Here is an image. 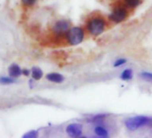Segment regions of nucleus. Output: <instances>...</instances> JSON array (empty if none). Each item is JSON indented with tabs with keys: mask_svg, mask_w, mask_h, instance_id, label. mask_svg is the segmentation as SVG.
Here are the masks:
<instances>
[{
	"mask_svg": "<svg viewBox=\"0 0 152 138\" xmlns=\"http://www.w3.org/2000/svg\"><path fill=\"white\" fill-rule=\"evenodd\" d=\"M107 26V22L103 17L95 16L90 19L87 23V30L92 36H99L104 32Z\"/></svg>",
	"mask_w": 152,
	"mask_h": 138,
	"instance_id": "f257e3e1",
	"label": "nucleus"
},
{
	"mask_svg": "<svg viewBox=\"0 0 152 138\" xmlns=\"http://www.w3.org/2000/svg\"><path fill=\"white\" fill-rule=\"evenodd\" d=\"M84 36H85L84 30L82 27H77V26L70 28L67 33L65 34V38L68 44L72 46H76L82 43L84 39Z\"/></svg>",
	"mask_w": 152,
	"mask_h": 138,
	"instance_id": "f03ea898",
	"label": "nucleus"
},
{
	"mask_svg": "<svg viewBox=\"0 0 152 138\" xmlns=\"http://www.w3.org/2000/svg\"><path fill=\"white\" fill-rule=\"evenodd\" d=\"M150 122V118L145 116H137L129 117L124 121L125 127L130 131H135L142 126H147Z\"/></svg>",
	"mask_w": 152,
	"mask_h": 138,
	"instance_id": "7ed1b4c3",
	"label": "nucleus"
},
{
	"mask_svg": "<svg viewBox=\"0 0 152 138\" xmlns=\"http://www.w3.org/2000/svg\"><path fill=\"white\" fill-rule=\"evenodd\" d=\"M127 16H128L127 9L124 8V7H118L115 8L113 12L109 15V19L115 23H119L124 21L127 18Z\"/></svg>",
	"mask_w": 152,
	"mask_h": 138,
	"instance_id": "20e7f679",
	"label": "nucleus"
},
{
	"mask_svg": "<svg viewBox=\"0 0 152 138\" xmlns=\"http://www.w3.org/2000/svg\"><path fill=\"white\" fill-rule=\"evenodd\" d=\"M70 23L66 20H59L53 26V32L56 37L65 36L70 29Z\"/></svg>",
	"mask_w": 152,
	"mask_h": 138,
	"instance_id": "39448f33",
	"label": "nucleus"
},
{
	"mask_svg": "<svg viewBox=\"0 0 152 138\" xmlns=\"http://www.w3.org/2000/svg\"><path fill=\"white\" fill-rule=\"evenodd\" d=\"M66 134L70 137H81L83 134V126L78 123H72L66 126Z\"/></svg>",
	"mask_w": 152,
	"mask_h": 138,
	"instance_id": "423d86ee",
	"label": "nucleus"
},
{
	"mask_svg": "<svg viewBox=\"0 0 152 138\" xmlns=\"http://www.w3.org/2000/svg\"><path fill=\"white\" fill-rule=\"evenodd\" d=\"M8 75L14 78H18L23 75V69L17 64H12L8 67Z\"/></svg>",
	"mask_w": 152,
	"mask_h": 138,
	"instance_id": "0eeeda50",
	"label": "nucleus"
},
{
	"mask_svg": "<svg viewBox=\"0 0 152 138\" xmlns=\"http://www.w3.org/2000/svg\"><path fill=\"white\" fill-rule=\"evenodd\" d=\"M46 78L48 81L51 83H55V84H61L64 81V76L58 73H49L46 76Z\"/></svg>",
	"mask_w": 152,
	"mask_h": 138,
	"instance_id": "6e6552de",
	"label": "nucleus"
},
{
	"mask_svg": "<svg viewBox=\"0 0 152 138\" xmlns=\"http://www.w3.org/2000/svg\"><path fill=\"white\" fill-rule=\"evenodd\" d=\"M94 133L96 134L97 136L99 137H103V138H107L109 136V133L107 131V129L102 126H97L94 128Z\"/></svg>",
	"mask_w": 152,
	"mask_h": 138,
	"instance_id": "1a4fd4ad",
	"label": "nucleus"
},
{
	"mask_svg": "<svg viewBox=\"0 0 152 138\" xmlns=\"http://www.w3.org/2000/svg\"><path fill=\"white\" fill-rule=\"evenodd\" d=\"M31 77L35 80V81H39L43 77V71L39 67L34 66L31 69Z\"/></svg>",
	"mask_w": 152,
	"mask_h": 138,
	"instance_id": "9d476101",
	"label": "nucleus"
},
{
	"mask_svg": "<svg viewBox=\"0 0 152 138\" xmlns=\"http://www.w3.org/2000/svg\"><path fill=\"white\" fill-rule=\"evenodd\" d=\"M133 77V73H132V69H125V70H124L120 76V78L124 81H130L132 80Z\"/></svg>",
	"mask_w": 152,
	"mask_h": 138,
	"instance_id": "9b49d317",
	"label": "nucleus"
},
{
	"mask_svg": "<svg viewBox=\"0 0 152 138\" xmlns=\"http://www.w3.org/2000/svg\"><path fill=\"white\" fill-rule=\"evenodd\" d=\"M15 83V78L12 76H1L0 77V84L2 85H8Z\"/></svg>",
	"mask_w": 152,
	"mask_h": 138,
	"instance_id": "f8f14e48",
	"label": "nucleus"
},
{
	"mask_svg": "<svg viewBox=\"0 0 152 138\" xmlns=\"http://www.w3.org/2000/svg\"><path fill=\"white\" fill-rule=\"evenodd\" d=\"M141 2V0H124V3L128 7L134 8L137 7Z\"/></svg>",
	"mask_w": 152,
	"mask_h": 138,
	"instance_id": "ddd939ff",
	"label": "nucleus"
},
{
	"mask_svg": "<svg viewBox=\"0 0 152 138\" xmlns=\"http://www.w3.org/2000/svg\"><path fill=\"white\" fill-rule=\"evenodd\" d=\"M38 136H39V132L36 130H31L23 135V138H37Z\"/></svg>",
	"mask_w": 152,
	"mask_h": 138,
	"instance_id": "4468645a",
	"label": "nucleus"
},
{
	"mask_svg": "<svg viewBox=\"0 0 152 138\" xmlns=\"http://www.w3.org/2000/svg\"><path fill=\"white\" fill-rule=\"evenodd\" d=\"M140 77L142 79H144L145 81L152 83V73H150V72H142V73H140Z\"/></svg>",
	"mask_w": 152,
	"mask_h": 138,
	"instance_id": "2eb2a0df",
	"label": "nucleus"
},
{
	"mask_svg": "<svg viewBox=\"0 0 152 138\" xmlns=\"http://www.w3.org/2000/svg\"><path fill=\"white\" fill-rule=\"evenodd\" d=\"M127 62V60L125 58H118L115 60V62L114 63V66L115 67H119L123 65H124L125 63Z\"/></svg>",
	"mask_w": 152,
	"mask_h": 138,
	"instance_id": "dca6fc26",
	"label": "nucleus"
},
{
	"mask_svg": "<svg viewBox=\"0 0 152 138\" xmlns=\"http://www.w3.org/2000/svg\"><path fill=\"white\" fill-rule=\"evenodd\" d=\"M36 0H22V3L24 7H31L35 4Z\"/></svg>",
	"mask_w": 152,
	"mask_h": 138,
	"instance_id": "f3484780",
	"label": "nucleus"
},
{
	"mask_svg": "<svg viewBox=\"0 0 152 138\" xmlns=\"http://www.w3.org/2000/svg\"><path fill=\"white\" fill-rule=\"evenodd\" d=\"M106 117H107V115H105V114H101V115H96V116H94V117L91 118V120H92V121H99V120H101V119L105 118Z\"/></svg>",
	"mask_w": 152,
	"mask_h": 138,
	"instance_id": "a211bd4d",
	"label": "nucleus"
},
{
	"mask_svg": "<svg viewBox=\"0 0 152 138\" xmlns=\"http://www.w3.org/2000/svg\"><path fill=\"white\" fill-rule=\"evenodd\" d=\"M23 75L24 76H29L30 75H31V71H30L29 69H23Z\"/></svg>",
	"mask_w": 152,
	"mask_h": 138,
	"instance_id": "6ab92c4d",
	"label": "nucleus"
},
{
	"mask_svg": "<svg viewBox=\"0 0 152 138\" xmlns=\"http://www.w3.org/2000/svg\"><path fill=\"white\" fill-rule=\"evenodd\" d=\"M33 78L32 79H31L30 81H29V85H30V88H33V86H34V84H33Z\"/></svg>",
	"mask_w": 152,
	"mask_h": 138,
	"instance_id": "aec40b11",
	"label": "nucleus"
}]
</instances>
